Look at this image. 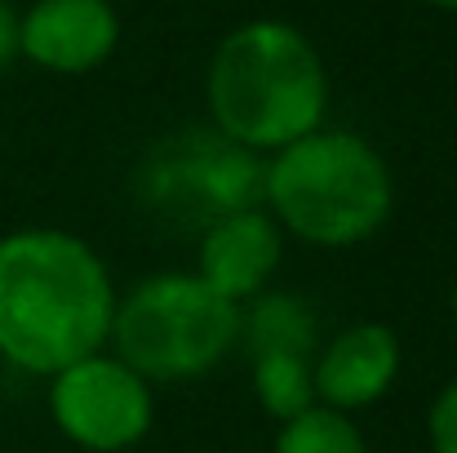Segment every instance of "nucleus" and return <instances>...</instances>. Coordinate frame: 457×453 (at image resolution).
Instances as JSON below:
<instances>
[{
  "label": "nucleus",
  "instance_id": "nucleus-1",
  "mask_svg": "<svg viewBox=\"0 0 457 453\" xmlns=\"http://www.w3.org/2000/svg\"><path fill=\"white\" fill-rule=\"evenodd\" d=\"M116 285L89 240L62 227L0 236V360L54 378L112 338Z\"/></svg>",
  "mask_w": 457,
  "mask_h": 453
},
{
  "label": "nucleus",
  "instance_id": "nucleus-2",
  "mask_svg": "<svg viewBox=\"0 0 457 453\" xmlns=\"http://www.w3.org/2000/svg\"><path fill=\"white\" fill-rule=\"evenodd\" d=\"M204 98L227 143L267 160L324 130L328 71L306 31L280 18H253L218 40Z\"/></svg>",
  "mask_w": 457,
  "mask_h": 453
},
{
  "label": "nucleus",
  "instance_id": "nucleus-3",
  "mask_svg": "<svg viewBox=\"0 0 457 453\" xmlns=\"http://www.w3.org/2000/svg\"><path fill=\"white\" fill-rule=\"evenodd\" d=\"M262 209L311 249H355L395 209L386 155L355 130H315L262 164Z\"/></svg>",
  "mask_w": 457,
  "mask_h": 453
},
{
  "label": "nucleus",
  "instance_id": "nucleus-4",
  "mask_svg": "<svg viewBox=\"0 0 457 453\" xmlns=\"http://www.w3.org/2000/svg\"><path fill=\"white\" fill-rule=\"evenodd\" d=\"M107 342L152 387L191 382L240 347V306L213 294L195 272H155L116 298Z\"/></svg>",
  "mask_w": 457,
  "mask_h": 453
},
{
  "label": "nucleus",
  "instance_id": "nucleus-5",
  "mask_svg": "<svg viewBox=\"0 0 457 453\" xmlns=\"http://www.w3.org/2000/svg\"><path fill=\"white\" fill-rule=\"evenodd\" d=\"M49 418L85 453L134 449L155 423V387L120 356L94 351L49 378Z\"/></svg>",
  "mask_w": 457,
  "mask_h": 453
},
{
  "label": "nucleus",
  "instance_id": "nucleus-6",
  "mask_svg": "<svg viewBox=\"0 0 457 453\" xmlns=\"http://www.w3.org/2000/svg\"><path fill=\"white\" fill-rule=\"evenodd\" d=\"M262 155L227 143L218 130L187 134L155 155L147 182L160 191V200H173L182 214L200 218L204 227L262 205Z\"/></svg>",
  "mask_w": 457,
  "mask_h": 453
},
{
  "label": "nucleus",
  "instance_id": "nucleus-7",
  "mask_svg": "<svg viewBox=\"0 0 457 453\" xmlns=\"http://www.w3.org/2000/svg\"><path fill=\"white\" fill-rule=\"evenodd\" d=\"M120 45V13L112 0H36L18 13V58L54 76H85Z\"/></svg>",
  "mask_w": 457,
  "mask_h": 453
},
{
  "label": "nucleus",
  "instance_id": "nucleus-8",
  "mask_svg": "<svg viewBox=\"0 0 457 453\" xmlns=\"http://www.w3.org/2000/svg\"><path fill=\"white\" fill-rule=\"evenodd\" d=\"M400 365H404V347H400L395 329L382 320H355L342 333H333L328 342H320V351H315V365H311L315 405L351 418V414L378 405L395 387Z\"/></svg>",
  "mask_w": 457,
  "mask_h": 453
},
{
  "label": "nucleus",
  "instance_id": "nucleus-9",
  "mask_svg": "<svg viewBox=\"0 0 457 453\" xmlns=\"http://www.w3.org/2000/svg\"><path fill=\"white\" fill-rule=\"evenodd\" d=\"M280 258H285V231L276 227V218L262 205L236 209L204 227L200 254H195V276L213 294L245 306L271 285Z\"/></svg>",
  "mask_w": 457,
  "mask_h": 453
},
{
  "label": "nucleus",
  "instance_id": "nucleus-10",
  "mask_svg": "<svg viewBox=\"0 0 457 453\" xmlns=\"http://www.w3.org/2000/svg\"><path fill=\"white\" fill-rule=\"evenodd\" d=\"M240 347L245 356H306L320 351V329L311 302L285 289H262L253 302L240 306Z\"/></svg>",
  "mask_w": 457,
  "mask_h": 453
},
{
  "label": "nucleus",
  "instance_id": "nucleus-11",
  "mask_svg": "<svg viewBox=\"0 0 457 453\" xmlns=\"http://www.w3.org/2000/svg\"><path fill=\"white\" fill-rule=\"evenodd\" d=\"M311 365L306 356H253L249 360V382H253V400L267 418L289 423L315 405V387H311Z\"/></svg>",
  "mask_w": 457,
  "mask_h": 453
},
{
  "label": "nucleus",
  "instance_id": "nucleus-12",
  "mask_svg": "<svg viewBox=\"0 0 457 453\" xmlns=\"http://www.w3.org/2000/svg\"><path fill=\"white\" fill-rule=\"evenodd\" d=\"M271 453H369V440L346 414L311 405L306 414L280 423Z\"/></svg>",
  "mask_w": 457,
  "mask_h": 453
},
{
  "label": "nucleus",
  "instance_id": "nucleus-13",
  "mask_svg": "<svg viewBox=\"0 0 457 453\" xmlns=\"http://www.w3.org/2000/svg\"><path fill=\"white\" fill-rule=\"evenodd\" d=\"M427 440H431V453H457V378L445 382L440 396L431 400Z\"/></svg>",
  "mask_w": 457,
  "mask_h": 453
},
{
  "label": "nucleus",
  "instance_id": "nucleus-14",
  "mask_svg": "<svg viewBox=\"0 0 457 453\" xmlns=\"http://www.w3.org/2000/svg\"><path fill=\"white\" fill-rule=\"evenodd\" d=\"M18 58V9L0 0V71Z\"/></svg>",
  "mask_w": 457,
  "mask_h": 453
},
{
  "label": "nucleus",
  "instance_id": "nucleus-15",
  "mask_svg": "<svg viewBox=\"0 0 457 453\" xmlns=\"http://www.w3.org/2000/svg\"><path fill=\"white\" fill-rule=\"evenodd\" d=\"M427 4H436V9H449V13H457V0H427Z\"/></svg>",
  "mask_w": 457,
  "mask_h": 453
},
{
  "label": "nucleus",
  "instance_id": "nucleus-16",
  "mask_svg": "<svg viewBox=\"0 0 457 453\" xmlns=\"http://www.w3.org/2000/svg\"><path fill=\"white\" fill-rule=\"evenodd\" d=\"M449 315H453V329H457V285H453V298H449Z\"/></svg>",
  "mask_w": 457,
  "mask_h": 453
}]
</instances>
